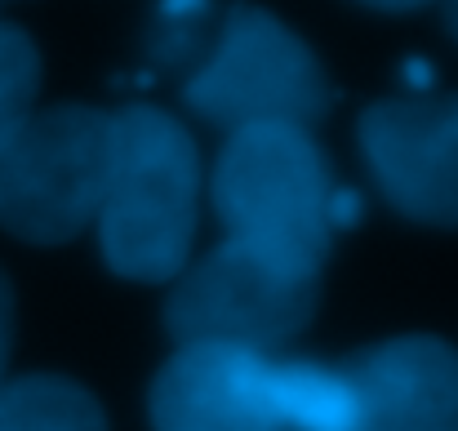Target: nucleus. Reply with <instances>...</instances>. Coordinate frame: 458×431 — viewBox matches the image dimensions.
Returning a JSON list of instances; mask_svg holds the SVG:
<instances>
[{
	"label": "nucleus",
	"instance_id": "f257e3e1",
	"mask_svg": "<svg viewBox=\"0 0 458 431\" xmlns=\"http://www.w3.org/2000/svg\"><path fill=\"white\" fill-rule=\"evenodd\" d=\"M200 218V151L187 125L152 103L112 116V165L98 205V245L116 276L165 285L191 263Z\"/></svg>",
	"mask_w": 458,
	"mask_h": 431
},
{
	"label": "nucleus",
	"instance_id": "f03ea898",
	"mask_svg": "<svg viewBox=\"0 0 458 431\" xmlns=\"http://www.w3.org/2000/svg\"><path fill=\"white\" fill-rule=\"evenodd\" d=\"M334 173L303 125H250L227 134L209 196L227 241L290 267L320 276L334 227Z\"/></svg>",
	"mask_w": 458,
	"mask_h": 431
},
{
	"label": "nucleus",
	"instance_id": "7ed1b4c3",
	"mask_svg": "<svg viewBox=\"0 0 458 431\" xmlns=\"http://www.w3.org/2000/svg\"><path fill=\"white\" fill-rule=\"evenodd\" d=\"M112 165V112L58 103L27 116L0 151V227L27 245H67L94 227Z\"/></svg>",
	"mask_w": 458,
	"mask_h": 431
},
{
	"label": "nucleus",
	"instance_id": "20e7f679",
	"mask_svg": "<svg viewBox=\"0 0 458 431\" xmlns=\"http://www.w3.org/2000/svg\"><path fill=\"white\" fill-rule=\"evenodd\" d=\"M187 107L236 134L250 125H311L329 112L334 85L299 31L259 4H236L223 18L214 49L182 89Z\"/></svg>",
	"mask_w": 458,
	"mask_h": 431
},
{
	"label": "nucleus",
	"instance_id": "39448f33",
	"mask_svg": "<svg viewBox=\"0 0 458 431\" xmlns=\"http://www.w3.org/2000/svg\"><path fill=\"white\" fill-rule=\"evenodd\" d=\"M316 302L320 276L290 272L236 241H223L174 276L165 298V329L178 347L218 342L272 356V347L311 325Z\"/></svg>",
	"mask_w": 458,
	"mask_h": 431
},
{
	"label": "nucleus",
	"instance_id": "423d86ee",
	"mask_svg": "<svg viewBox=\"0 0 458 431\" xmlns=\"http://www.w3.org/2000/svg\"><path fill=\"white\" fill-rule=\"evenodd\" d=\"M356 134L396 214L458 232V94L383 98L360 112Z\"/></svg>",
	"mask_w": 458,
	"mask_h": 431
},
{
	"label": "nucleus",
	"instance_id": "0eeeda50",
	"mask_svg": "<svg viewBox=\"0 0 458 431\" xmlns=\"http://www.w3.org/2000/svg\"><path fill=\"white\" fill-rule=\"evenodd\" d=\"M347 392L343 431H458V347L401 334L334 365Z\"/></svg>",
	"mask_w": 458,
	"mask_h": 431
},
{
	"label": "nucleus",
	"instance_id": "6e6552de",
	"mask_svg": "<svg viewBox=\"0 0 458 431\" xmlns=\"http://www.w3.org/2000/svg\"><path fill=\"white\" fill-rule=\"evenodd\" d=\"M156 431H285L276 396V360L263 351L187 342L148 396Z\"/></svg>",
	"mask_w": 458,
	"mask_h": 431
},
{
	"label": "nucleus",
	"instance_id": "1a4fd4ad",
	"mask_svg": "<svg viewBox=\"0 0 458 431\" xmlns=\"http://www.w3.org/2000/svg\"><path fill=\"white\" fill-rule=\"evenodd\" d=\"M0 431H107V414L76 378L22 374L0 383Z\"/></svg>",
	"mask_w": 458,
	"mask_h": 431
},
{
	"label": "nucleus",
	"instance_id": "9d476101",
	"mask_svg": "<svg viewBox=\"0 0 458 431\" xmlns=\"http://www.w3.org/2000/svg\"><path fill=\"white\" fill-rule=\"evenodd\" d=\"M40 94V54L36 40L0 18V151L27 125Z\"/></svg>",
	"mask_w": 458,
	"mask_h": 431
},
{
	"label": "nucleus",
	"instance_id": "9b49d317",
	"mask_svg": "<svg viewBox=\"0 0 458 431\" xmlns=\"http://www.w3.org/2000/svg\"><path fill=\"white\" fill-rule=\"evenodd\" d=\"M205 18H209V0H160L148 49L165 67L191 63L205 45Z\"/></svg>",
	"mask_w": 458,
	"mask_h": 431
},
{
	"label": "nucleus",
	"instance_id": "f8f14e48",
	"mask_svg": "<svg viewBox=\"0 0 458 431\" xmlns=\"http://www.w3.org/2000/svg\"><path fill=\"white\" fill-rule=\"evenodd\" d=\"M9 351H13V285L0 272V383L9 378Z\"/></svg>",
	"mask_w": 458,
	"mask_h": 431
},
{
	"label": "nucleus",
	"instance_id": "ddd939ff",
	"mask_svg": "<svg viewBox=\"0 0 458 431\" xmlns=\"http://www.w3.org/2000/svg\"><path fill=\"white\" fill-rule=\"evenodd\" d=\"M356 4L378 9V13H410V9H423V4H432V0H356Z\"/></svg>",
	"mask_w": 458,
	"mask_h": 431
},
{
	"label": "nucleus",
	"instance_id": "4468645a",
	"mask_svg": "<svg viewBox=\"0 0 458 431\" xmlns=\"http://www.w3.org/2000/svg\"><path fill=\"white\" fill-rule=\"evenodd\" d=\"M445 27H450V36L458 40V0H445Z\"/></svg>",
	"mask_w": 458,
	"mask_h": 431
},
{
	"label": "nucleus",
	"instance_id": "2eb2a0df",
	"mask_svg": "<svg viewBox=\"0 0 458 431\" xmlns=\"http://www.w3.org/2000/svg\"><path fill=\"white\" fill-rule=\"evenodd\" d=\"M0 4H4V0H0Z\"/></svg>",
	"mask_w": 458,
	"mask_h": 431
}]
</instances>
